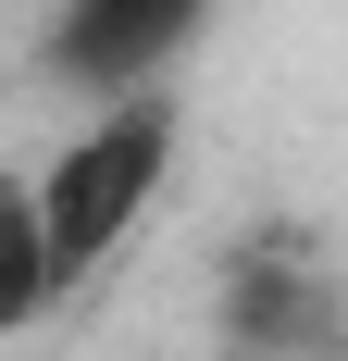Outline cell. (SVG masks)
Instances as JSON below:
<instances>
[{
	"label": "cell",
	"instance_id": "6da1fadb",
	"mask_svg": "<svg viewBox=\"0 0 348 361\" xmlns=\"http://www.w3.org/2000/svg\"><path fill=\"white\" fill-rule=\"evenodd\" d=\"M162 187H174V100H162V87L87 100V125H63V149L25 175L37 250H50V299L100 287L112 262L137 250V224L162 212Z\"/></svg>",
	"mask_w": 348,
	"mask_h": 361
},
{
	"label": "cell",
	"instance_id": "7a4b0ae2",
	"mask_svg": "<svg viewBox=\"0 0 348 361\" xmlns=\"http://www.w3.org/2000/svg\"><path fill=\"white\" fill-rule=\"evenodd\" d=\"M224 0H50V37H37V63L63 75L75 100H125V87H162L199 25Z\"/></svg>",
	"mask_w": 348,
	"mask_h": 361
},
{
	"label": "cell",
	"instance_id": "3957f363",
	"mask_svg": "<svg viewBox=\"0 0 348 361\" xmlns=\"http://www.w3.org/2000/svg\"><path fill=\"white\" fill-rule=\"evenodd\" d=\"M224 349L237 361H348V299L299 237H261L224 274Z\"/></svg>",
	"mask_w": 348,
	"mask_h": 361
},
{
	"label": "cell",
	"instance_id": "277c9868",
	"mask_svg": "<svg viewBox=\"0 0 348 361\" xmlns=\"http://www.w3.org/2000/svg\"><path fill=\"white\" fill-rule=\"evenodd\" d=\"M37 312H63L50 299V250H37V200H25V175H0V336H25Z\"/></svg>",
	"mask_w": 348,
	"mask_h": 361
}]
</instances>
